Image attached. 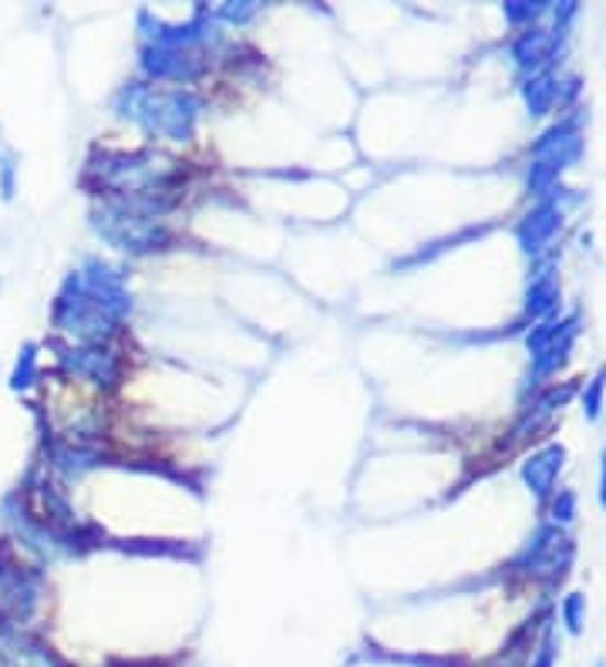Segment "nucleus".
Wrapping results in <instances>:
<instances>
[{
  "instance_id": "obj_6",
  "label": "nucleus",
  "mask_w": 606,
  "mask_h": 667,
  "mask_svg": "<svg viewBox=\"0 0 606 667\" xmlns=\"http://www.w3.org/2000/svg\"><path fill=\"white\" fill-rule=\"evenodd\" d=\"M142 62L156 78L192 81L202 75V58H195L192 51H179V47H145Z\"/></svg>"
},
{
  "instance_id": "obj_1",
  "label": "nucleus",
  "mask_w": 606,
  "mask_h": 667,
  "mask_svg": "<svg viewBox=\"0 0 606 667\" xmlns=\"http://www.w3.org/2000/svg\"><path fill=\"white\" fill-rule=\"evenodd\" d=\"M122 95L128 98V112L125 115L145 119L148 129L172 135V138H186L192 132L199 101L189 91H156V88L132 85Z\"/></svg>"
},
{
  "instance_id": "obj_2",
  "label": "nucleus",
  "mask_w": 606,
  "mask_h": 667,
  "mask_svg": "<svg viewBox=\"0 0 606 667\" xmlns=\"http://www.w3.org/2000/svg\"><path fill=\"white\" fill-rule=\"evenodd\" d=\"M98 233L112 240L115 246L122 249H132V253H148V249H166L172 243V233L152 216H142V213H132L125 210L122 202H112L98 213L94 220Z\"/></svg>"
},
{
  "instance_id": "obj_4",
  "label": "nucleus",
  "mask_w": 606,
  "mask_h": 667,
  "mask_svg": "<svg viewBox=\"0 0 606 667\" xmlns=\"http://www.w3.org/2000/svg\"><path fill=\"white\" fill-rule=\"evenodd\" d=\"M0 667H68L58 651L24 627H0Z\"/></svg>"
},
{
  "instance_id": "obj_5",
  "label": "nucleus",
  "mask_w": 606,
  "mask_h": 667,
  "mask_svg": "<svg viewBox=\"0 0 606 667\" xmlns=\"http://www.w3.org/2000/svg\"><path fill=\"white\" fill-rule=\"evenodd\" d=\"M61 365H68L78 378L94 381L98 388H115L122 378V362L105 351L101 344H88V347H65L61 351Z\"/></svg>"
},
{
  "instance_id": "obj_7",
  "label": "nucleus",
  "mask_w": 606,
  "mask_h": 667,
  "mask_svg": "<svg viewBox=\"0 0 606 667\" xmlns=\"http://www.w3.org/2000/svg\"><path fill=\"white\" fill-rule=\"evenodd\" d=\"M0 189H4V199H11L14 196V152L11 148H4L0 145Z\"/></svg>"
},
{
  "instance_id": "obj_3",
  "label": "nucleus",
  "mask_w": 606,
  "mask_h": 667,
  "mask_svg": "<svg viewBox=\"0 0 606 667\" xmlns=\"http://www.w3.org/2000/svg\"><path fill=\"white\" fill-rule=\"evenodd\" d=\"M68 287H75V297L61 293L58 297V307H55V324L68 334H75L78 341L85 344H101L109 341L119 327V318H112L105 307H101L94 297L85 293L81 287V277H71Z\"/></svg>"
},
{
  "instance_id": "obj_9",
  "label": "nucleus",
  "mask_w": 606,
  "mask_h": 667,
  "mask_svg": "<svg viewBox=\"0 0 606 667\" xmlns=\"http://www.w3.org/2000/svg\"><path fill=\"white\" fill-rule=\"evenodd\" d=\"M252 11H257L252 4H249V8H223V18H229V21H246Z\"/></svg>"
},
{
  "instance_id": "obj_8",
  "label": "nucleus",
  "mask_w": 606,
  "mask_h": 667,
  "mask_svg": "<svg viewBox=\"0 0 606 667\" xmlns=\"http://www.w3.org/2000/svg\"><path fill=\"white\" fill-rule=\"evenodd\" d=\"M31 378H34V347H24L21 362H18V368H14L11 385H14V388H27V385H31Z\"/></svg>"
}]
</instances>
